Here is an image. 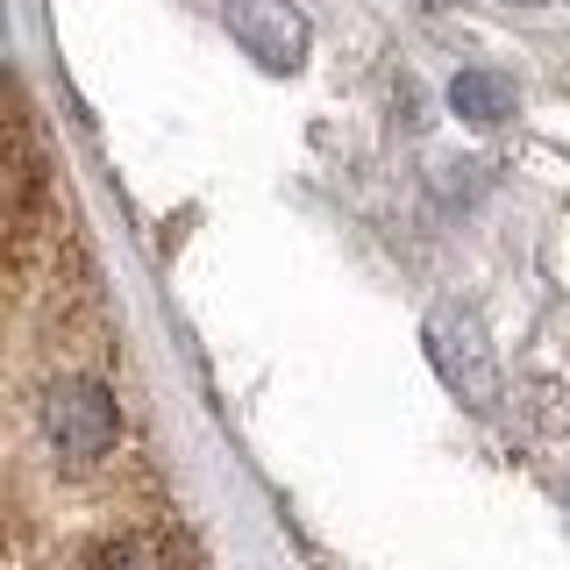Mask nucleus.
I'll return each mask as SVG.
<instances>
[{
	"mask_svg": "<svg viewBox=\"0 0 570 570\" xmlns=\"http://www.w3.org/2000/svg\"><path fill=\"white\" fill-rule=\"evenodd\" d=\"M222 22L264 71H299L307 65L314 29H307V14H299V0H222Z\"/></svg>",
	"mask_w": 570,
	"mask_h": 570,
	"instance_id": "f257e3e1",
	"label": "nucleus"
},
{
	"mask_svg": "<svg viewBox=\"0 0 570 570\" xmlns=\"http://www.w3.org/2000/svg\"><path fill=\"white\" fill-rule=\"evenodd\" d=\"M428 350H435V371L456 385V400L499 406V371H492V350H485V335H478L471 314L442 307L435 321H428Z\"/></svg>",
	"mask_w": 570,
	"mask_h": 570,
	"instance_id": "f03ea898",
	"label": "nucleus"
},
{
	"mask_svg": "<svg viewBox=\"0 0 570 570\" xmlns=\"http://www.w3.org/2000/svg\"><path fill=\"white\" fill-rule=\"evenodd\" d=\"M450 107H456V121H471V129H492V121L513 115V79H507V71L471 65V71L450 79Z\"/></svg>",
	"mask_w": 570,
	"mask_h": 570,
	"instance_id": "7ed1b4c3",
	"label": "nucleus"
},
{
	"mask_svg": "<svg viewBox=\"0 0 570 570\" xmlns=\"http://www.w3.org/2000/svg\"><path fill=\"white\" fill-rule=\"evenodd\" d=\"M507 8H557V0H507Z\"/></svg>",
	"mask_w": 570,
	"mask_h": 570,
	"instance_id": "20e7f679",
	"label": "nucleus"
}]
</instances>
